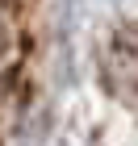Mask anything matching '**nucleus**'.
I'll return each mask as SVG.
<instances>
[{
    "label": "nucleus",
    "instance_id": "obj_1",
    "mask_svg": "<svg viewBox=\"0 0 138 146\" xmlns=\"http://www.w3.org/2000/svg\"><path fill=\"white\" fill-rule=\"evenodd\" d=\"M9 17H13V0H0V46L9 42Z\"/></svg>",
    "mask_w": 138,
    "mask_h": 146
}]
</instances>
